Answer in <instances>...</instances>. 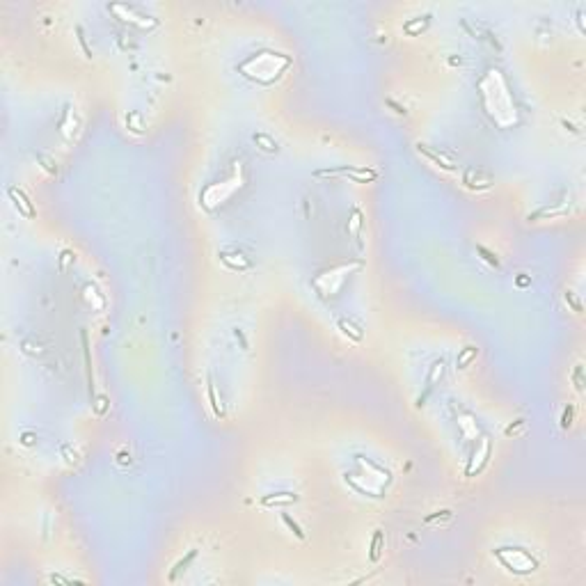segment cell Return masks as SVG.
I'll use <instances>...</instances> for the list:
<instances>
[{
    "mask_svg": "<svg viewBox=\"0 0 586 586\" xmlns=\"http://www.w3.org/2000/svg\"><path fill=\"white\" fill-rule=\"evenodd\" d=\"M497 557L504 566L515 570V573H531L538 566L536 559H531V554L522 547H501V550H497Z\"/></svg>",
    "mask_w": 586,
    "mask_h": 586,
    "instance_id": "obj_1",
    "label": "cell"
},
{
    "mask_svg": "<svg viewBox=\"0 0 586 586\" xmlns=\"http://www.w3.org/2000/svg\"><path fill=\"white\" fill-rule=\"evenodd\" d=\"M314 174L316 176H348L355 183H369V181H376V176H378L369 167H330V170H316Z\"/></svg>",
    "mask_w": 586,
    "mask_h": 586,
    "instance_id": "obj_2",
    "label": "cell"
},
{
    "mask_svg": "<svg viewBox=\"0 0 586 586\" xmlns=\"http://www.w3.org/2000/svg\"><path fill=\"white\" fill-rule=\"evenodd\" d=\"M463 183L472 190H486V188L493 186V174L483 172L479 167H467L465 174H463Z\"/></svg>",
    "mask_w": 586,
    "mask_h": 586,
    "instance_id": "obj_3",
    "label": "cell"
},
{
    "mask_svg": "<svg viewBox=\"0 0 586 586\" xmlns=\"http://www.w3.org/2000/svg\"><path fill=\"white\" fill-rule=\"evenodd\" d=\"M7 193H9V197H12V202H14V206L19 208L21 215H26V218H34V215H37V211H34V206H32V202L28 200V195L23 193L19 186H12Z\"/></svg>",
    "mask_w": 586,
    "mask_h": 586,
    "instance_id": "obj_4",
    "label": "cell"
},
{
    "mask_svg": "<svg viewBox=\"0 0 586 586\" xmlns=\"http://www.w3.org/2000/svg\"><path fill=\"white\" fill-rule=\"evenodd\" d=\"M488 456H490V440L488 438H481V444H479V451H474L472 456V463L467 465V476H474V472H479L481 467L486 465Z\"/></svg>",
    "mask_w": 586,
    "mask_h": 586,
    "instance_id": "obj_5",
    "label": "cell"
},
{
    "mask_svg": "<svg viewBox=\"0 0 586 586\" xmlns=\"http://www.w3.org/2000/svg\"><path fill=\"white\" fill-rule=\"evenodd\" d=\"M110 9H119V12H126L131 23H138L140 28H149V26H156V19H151V16H135V7L133 5H110Z\"/></svg>",
    "mask_w": 586,
    "mask_h": 586,
    "instance_id": "obj_6",
    "label": "cell"
},
{
    "mask_svg": "<svg viewBox=\"0 0 586 586\" xmlns=\"http://www.w3.org/2000/svg\"><path fill=\"white\" fill-rule=\"evenodd\" d=\"M80 341H83V357H85V369H87V385H89V396L94 399V376H92V362H89V346H87V332H80Z\"/></svg>",
    "mask_w": 586,
    "mask_h": 586,
    "instance_id": "obj_7",
    "label": "cell"
},
{
    "mask_svg": "<svg viewBox=\"0 0 586 586\" xmlns=\"http://www.w3.org/2000/svg\"><path fill=\"white\" fill-rule=\"evenodd\" d=\"M417 151H419V153H424V156H426L428 160H433L435 165H438V167H442V170H453V167H456V165H453V163H451V160H444V158H442V156H440V153H435L433 149H428V146H426V145H421V142H419V145H417Z\"/></svg>",
    "mask_w": 586,
    "mask_h": 586,
    "instance_id": "obj_8",
    "label": "cell"
},
{
    "mask_svg": "<svg viewBox=\"0 0 586 586\" xmlns=\"http://www.w3.org/2000/svg\"><path fill=\"white\" fill-rule=\"evenodd\" d=\"M337 325H339V330H341L344 334H346L348 339L362 341V337H364V334H362V330H360L357 325H355V323H353L351 319H344V316H341V319L337 321Z\"/></svg>",
    "mask_w": 586,
    "mask_h": 586,
    "instance_id": "obj_9",
    "label": "cell"
},
{
    "mask_svg": "<svg viewBox=\"0 0 586 586\" xmlns=\"http://www.w3.org/2000/svg\"><path fill=\"white\" fill-rule=\"evenodd\" d=\"M293 501H298V495L277 493V495H268V497H264V506H284V504H293Z\"/></svg>",
    "mask_w": 586,
    "mask_h": 586,
    "instance_id": "obj_10",
    "label": "cell"
},
{
    "mask_svg": "<svg viewBox=\"0 0 586 586\" xmlns=\"http://www.w3.org/2000/svg\"><path fill=\"white\" fill-rule=\"evenodd\" d=\"M206 392H208V401H211V408H213V414L215 417H225V410H222V406L218 403V394H215V382H213V376L208 373L206 378Z\"/></svg>",
    "mask_w": 586,
    "mask_h": 586,
    "instance_id": "obj_11",
    "label": "cell"
},
{
    "mask_svg": "<svg viewBox=\"0 0 586 586\" xmlns=\"http://www.w3.org/2000/svg\"><path fill=\"white\" fill-rule=\"evenodd\" d=\"M382 545H385L382 529H376V533H373V540H371V552H369V559H371L373 563H378L380 557H382Z\"/></svg>",
    "mask_w": 586,
    "mask_h": 586,
    "instance_id": "obj_12",
    "label": "cell"
},
{
    "mask_svg": "<svg viewBox=\"0 0 586 586\" xmlns=\"http://www.w3.org/2000/svg\"><path fill=\"white\" fill-rule=\"evenodd\" d=\"M351 232H353V238L357 243L360 250H364V243H362V211L360 208H353V215H351Z\"/></svg>",
    "mask_w": 586,
    "mask_h": 586,
    "instance_id": "obj_13",
    "label": "cell"
},
{
    "mask_svg": "<svg viewBox=\"0 0 586 586\" xmlns=\"http://www.w3.org/2000/svg\"><path fill=\"white\" fill-rule=\"evenodd\" d=\"M428 14H424V16H417L414 21H408L406 26H403V32L406 34H419L421 30H426V26H428Z\"/></svg>",
    "mask_w": 586,
    "mask_h": 586,
    "instance_id": "obj_14",
    "label": "cell"
},
{
    "mask_svg": "<svg viewBox=\"0 0 586 586\" xmlns=\"http://www.w3.org/2000/svg\"><path fill=\"white\" fill-rule=\"evenodd\" d=\"M442 376H444V360L440 357V360H435L433 364H431V369H428V376H426L428 387H433L435 382L442 378Z\"/></svg>",
    "mask_w": 586,
    "mask_h": 586,
    "instance_id": "obj_15",
    "label": "cell"
},
{
    "mask_svg": "<svg viewBox=\"0 0 586 586\" xmlns=\"http://www.w3.org/2000/svg\"><path fill=\"white\" fill-rule=\"evenodd\" d=\"M476 355H479V348H476V346H465L458 353V357H456V366H458V369H465V366L469 364V362H472Z\"/></svg>",
    "mask_w": 586,
    "mask_h": 586,
    "instance_id": "obj_16",
    "label": "cell"
},
{
    "mask_svg": "<svg viewBox=\"0 0 586 586\" xmlns=\"http://www.w3.org/2000/svg\"><path fill=\"white\" fill-rule=\"evenodd\" d=\"M254 142H257V145H261V149H264V151H270V153L277 151V142H275L268 133H257V135H254Z\"/></svg>",
    "mask_w": 586,
    "mask_h": 586,
    "instance_id": "obj_17",
    "label": "cell"
},
{
    "mask_svg": "<svg viewBox=\"0 0 586 586\" xmlns=\"http://www.w3.org/2000/svg\"><path fill=\"white\" fill-rule=\"evenodd\" d=\"M34 158H37V163H41V167H44V170H46L51 176H55V174H58V165H55V160L48 158L46 153L37 151V153H34Z\"/></svg>",
    "mask_w": 586,
    "mask_h": 586,
    "instance_id": "obj_18",
    "label": "cell"
},
{
    "mask_svg": "<svg viewBox=\"0 0 586 586\" xmlns=\"http://www.w3.org/2000/svg\"><path fill=\"white\" fill-rule=\"evenodd\" d=\"M195 557H197V550H190V554H188L186 559H181L179 563L174 566V570H172V573H170V580H172V582L176 580V575H179L181 570H186V566H190V563H193V559H195Z\"/></svg>",
    "mask_w": 586,
    "mask_h": 586,
    "instance_id": "obj_19",
    "label": "cell"
},
{
    "mask_svg": "<svg viewBox=\"0 0 586 586\" xmlns=\"http://www.w3.org/2000/svg\"><path fill=\"white\" fill-rule=\"evenodd\" d=\"M570 378H573V382H575V389H577L580 394L584 392V364H575Z\"/></svg>",
    "mask_w": 586,
    "mask_h": 586,
    "instance_id": "obj_20",
    "label": "cell"
},
{
    "mask_svg": "<svg viewBox=\"0 0 586 586\" xmlns=\"http://www.w3.org/2000/svg\"><path fill=\"white\" fill-rule=\"evenodd\" d=\"M282 520H284V525H287L289 529H291V531H293V536H295V538H300V540L305 538V531L300 529V525H298V522H295V520L291 518V515H289V513H282Z\"/></svg>",
    "mask_w": 586,
    "mask_h": 586,
    "instance_id": "obj_21",
    "label": "cell"
},
{
    "mask_svg": "<svg viewBox=\"0 0 586 586\" xmlns=\"http://www.w3.org/2000/svg\"><path fill=\"white\" fill-rule=\"evenodd\" d=\"M573 414H575V408L568 403V406L563 408V414H561V428H566L568 431V428L573 426Z\"/></svg>",
    "mask_w": 586,
    "mask_h": 586,
    "instance_id": "obj_22",
    "label": "cell"
},
{
    "mask_svg": "<svg viewBox=\"0 0 586 586\" xmlns=\"http://www.w3.org/2000/svg\"><path fill=\"white\" fill-rule=\"evenodd\" d=\"M476 252H479V254H483V259H486L488 264H490V266H495V268H499V266H501V264H499V259H497V257H495V254L490 252V250H486V247H483V245H476Z\"/></svg>",
    "mask_w": 586,
    "mask_h": 586,
    "instance_id": "obj_23",
    "label": "cell"
},
{
    "mask_svg": "<svg viewBox=\"0 0 586 586\" xmlns=\"http://www.w3.org/2000/svg\"><path fill=\"white\" fill-rule=\"evenodd\" d=\"M94 399H96V403H94V412L103 414L108 410V396H106V394H96Z\"/></svg>",
    "mask_w": 586,
    "mask_h": 586,
    "instance_id": "obj_24",
    "label": "cell"
},
{
    "mask_svg": "<svg viewBox=\"0 0 586 586\" xmlns=\"http://www.w3.org/2000/svg\"><path fill=\"white\" fill-rule=\"evenodd\" d=\"M76 34H78V41L80 46H83V51H85V58H92V48L87 46V37H85V30L80 26H76Z\"/></svg>",
    "mask_w": 586,
    "mask_h": 586,
    "instance_id": "obj_25",
    "label": "cell"
},
{
    "mask_svg": "<svg viewBox=\"0 0 586 586\" xmlns=\"http://www.w3.org/2000/svg\"><path fill=\"white\" fill-rule=\"evenodd\" d=\"M444 520H451V511H438L433 513V515H428L426 522L428 525H433V522H444Z\"/></svg>",
    "mask_w": 586,
    "mask_h": 586,
    "instance_id": "obj_26",
    "label": "cell"
},
{
    "mask_svg": "<svg viewBox=\"0 0 586 586\" xmlns=\"http://www.w3.org/2000/svg\"><path fill=\"white\" fill-rule=\"evenodd\" d=\"M566 302H568L570 307H573L575 312H582V302L577 300V295H575L573 291H566Z\"/></svg>",
    "mask_w": 586,
    "mask_h": 586,
    "instance_id": "obj_27",
    "label": "cell"
},
{
    "mask_svg": "<svg viewBox=\"0 0 586 586\" xmlns=\"http://www.w3.org/2000/svg\"><path fill=\"white\" fill-rule=\"evenodd\" d=\"M76 257H73V252L71 250H62V254H60V270H64L67 268V264L69 261H73Z\"/></svg>",
    "mask_w": 586,
    "mask_h": 586,
    "instance_id": "obj_28",
    "label": "cell"
},
{
    "mask_svg": "<svg viewBox=\"0 0 586 586\" xmlns=\"http://www.w3.org/2000/svg\"><path fill=\"white\" fill-rule=\"evenodd\" d=\"M525 424H527L525 419H518V421H515V424H511V426L506 428V435H515V433H520V431L525 428Z\"/></svg>",
    "mask_w": 586,
    "mask_h": 586,
    "instance_id": "obj_29",
    "label": "cell"
},
{
    "mask_svg": "<svg viewBox=\"0 0 586 586\" xmlns=\"http://www.w3.org/2000/svg\"><path fill=\"white\" fill-rule=\"evenodd\" d=\"M234 334H236V339L240 341V348H243V351H247V339H245V334H243V330H238V327H236V330H234Z\"/></svg>",
    "mask_w": 586,
    "mask_h": 586,
    "instance_id": "obj_30",
    "label": "cell"
},
{
    "mask_svg": "<svg viewBox=\"0 0 586 586\" xmlns=\"http://www.w3.org/2000/svg\"><path fill=\"white\" fill-rule=\"evenodd\" d=\"M69 449H71V446H69V444H64V446H62V453L67 456V460H69V463H76V458H78V456H76V451L71 453V451H69Z\"/></svg>",
    "mask_w": 586,
    "mask_h": 586,
    "instance_id": "obj_31",
    "label": "cell"
},
{
    "mask_svg": "<svg viewBox=\"0 0 586 586\" xmlns=\"http://www.w3.org/2000/svg\"><path fill=\"white\" fill-rule=\"evenodd\" d=\"M387 106H392V108H394V110H396V113H399V115H406V113H408L406 108H403V106H399V103H396V101H394V99H387Z\"/></svg>",
    "mask_w": 586,
    "mask_h": 586,
    "instance_id": "obj_32",
    "label": "cell"
},
{
    "mask_svg": "<svg viewBox=\"0 0 586 586\" xmlns=\"http://www.w3.org/2000/svg\"><path fill=\"white\" fill-rule=\"evenodd\" d=\"M21 442H23L26 446L34 444V435H32V433H23V435H21Z\"/></svg>",
    "mask_w": 586,
    "mask_h": 586,
    "instance_id": "obj_33",
    "label": "cell"
},
{
    "mask_svg": "<svg viewBox=\"0 0 586 586\" xmlns=\"http://www.w3.org/2000/svg\"><path fill=\"white\" fill-rule=\"evenodd\" d=\"M561 124H563V126H566L568 131H570V133H580V131H577V128H575V126H573V124H570V121H568V119H563V121H561Z\"/></svg>",
    "mask_w": 586,
    "mask_h": 586,
    "instance_id": "obj_34",
    "label": "cell"
},
{
    "mask_svg": "<svg viewBox=\"0 0 586 586\" xmlns=\"http://www.w3.org/2000/svg\"><path fill=\"white\" fill-rule=\"evenodd\" d=\"M48 580L51 582H71V580H67V577H60V575H51Z\"/></svg>",
    "mask_w": 586,
    "mask_h": 586,
    "instance_id": "obj_35",
    "label": "cell"
}]
</instances>
